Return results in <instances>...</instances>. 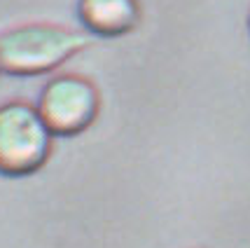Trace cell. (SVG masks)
<instances>
[{
  "label": "cell",
  "instance_id": "cell-6",
  "mask_svg": "<svg viewBox=\"0 0 250 248\" xmlns=\"http://www.w3.org/2000/svg\"><path fill=\"white\" fill-rule=\"evenodd\" d=\"M0 73H2V68H0Z\"/></svg>",
  "mask_w": 250,
  "mask_h": 248
},
{
  "label": "cell",
  "instance_id": "cell-1",
  "mask_svg": "<svg viewBox=\"0 0 250 248\" xmlns=\"http://www.w3.org/2000/svg\"><path fill=\"white\" fill-rule=\"evenodd\" d=\"M94 43L96 38L87 31H73L61 23H19L0 33V68L12 77L54 73Z\"/></svg>",
  "mask_w": 250,
  "mask_h": 248
},
{
  "label": "cell",
  "instance_id": "cell-3",
  "mask_svg": "<svg viewBox=\"0 0 250 248\" xmlns=\"http://www.w3.org/2000/svg\"><path fill=\"white\" fill-rule=\"evenodd\" d=\"M35 106L54 136L70 138L96 122L101 113V91L84 75L59 73L44 82Z\"/></svg>",
  "mask_w": 250,
  "mask_h": 248
},
{
  "label": "cell",
  "instance_id": "cell-5",
  "mask_svg": "<svg viewBox=\"0 0 250 248\" xmlns=\"http://www.w3.org/2000/svg\"><path fill=\"white\" fill-rule=\"evenodd\" d=\"M248 28H250V17H248Z\"/></svg>",
  "mask_w": 250,
  "mask_h": 248
},
{
  "label": "cell",
  "instance_id": "cell-2",
  "mask_svg": "<svg viewBox=\"0 0 250 248\" xmlns=\"http://www.w3.org/2000/svg\"><path fill=\"white\" fill-rule=\"evenodd\" d=\"M54 134L35 103L10 98L0 103V176L26 178L49 162Z\"/></svg>",
  "mask_w": 250,
  "mask_h": 248
},
{
  "label": "cell",
  "instance_id": "cell-4",
  "mask_svg": "<svg viewBox=\"0 0 250 248\" xmlns=\"http://www.w3.org/2000/svg\"><path fill=\"white\" fill-rule=\"evenodd\" d=\"M80 22L94 38H122L141 22L138 0H80Z\"/></svg>",
  "mask_w": 250,
  "mask_h": 248
}]
</instances>
